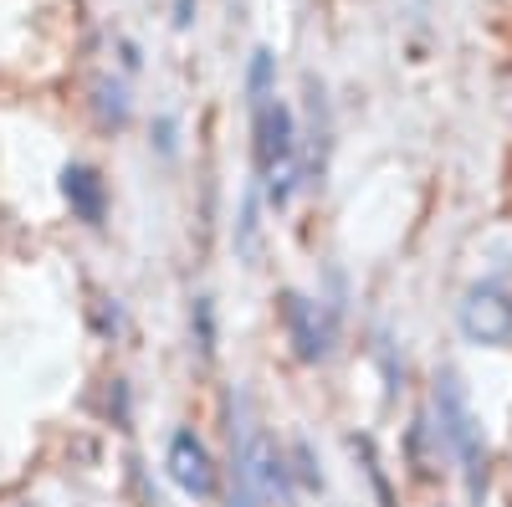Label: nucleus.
Returning <instances> with one entry per match:
<instances>
[{
	"label": "nucleus",
	"mask_w": 512,
	"mask_h": 507,
	"mask_svg": "<svg viewBox=\"0 0 512 507\" xmlns=\"http://www.w3.org/2000/svg\"><path fill=\"white\" fill-rule=\"evenodd\" d=\"M287 492L292 482L277 441L251 415H241L231 426V507H272L287 502Z\"/></svg>",
	"instance_id": "nucleus-1"
},
{
	"label": "nucleus",
	"mask_w": 512,
	"mask_h": 507,
	"mask_svg": "<svg viewBox=\"0 0 512 507\" xmlns=\"http://www.w3.org/2000/svg\"><path fill=\"white\" fill-rule=\"evenodd\" d=\"M251 134H256V180L267 185L272 205H287L297 180H303V144H297V118L272 93L251 103Z\"/></svg>",
	"instance_id": "nucleus-2"
},
{
	"label": "nucleus",
	"mask_w": 512,
	"mask_h": 507,
	"mask_svg": "<svg viewBox=\"0 0 512 507\" xmlns=\"http://www.w3.org/2000/svg\"><path fill=\"white\" fill-rule=\"evenodd\" d=\"M436 415H441L446 446H451L456 461H461L466 492L482 497V487H487V441H482V426H477L472 400H466V390L456 385V374H441V379H436Z\"/></svg>",
	"instance_id": "nucleus-3"
},
{
	"label": "nucleus",
	"mask_w": 512,
	"mask_h": 507,
	"mask_svg": "<svg viewBox=\"0 0 512 507\" xmlns=\"http://www.w3.org/2000/svg\"><path fill=\"white\" fill-rule=\"evenodd\" d=\"M456 323H461V333L472 338V344H482V349L512 344V292H507L502 282H477V287L461 298Z\"/></svg>",
	"instance_id": "nucleus-4"
},
{
	"label": "nucleus",
	"mask_w": 512,
	"mask_h": 507,
	"mask_svg": "<svg viewBox=\"0 0 512 507\" xmlns=\"http://www.w3.org/2000/svg\"><path fill=\"white\" fill-rule=\"evenodd\" d=\"M282 323H287V338H292V354L303 364L328 359V349H333V318L313 298H303V292H282Z\"/></svg>",
	"instance_id": "nucleus-5"
},
{
	"label": "nucleus",
	"mask_w": 512,
	"mask_h": 507,
	"mask_svg": "<svg viewBox=\"0 0 512 507\" xmlns=\"http://www.w3.org/2000/svg\"><path fill=\"white\" fill-rule=\"evenodd\" d=\"M164 467H169V482H175L185 497H210V492H216V461H210V451H205V441L195 431H175V436H169Z\"/></svg>",
	"instance_id": "nucleus-6"
},
{
	"label": "nucleus",
	"mask_w": 512,
	"mask_h": 507,
	"mask_svg": "<svg viewBox=\"0 0 512 507\" xmlns=\"http://www.w3.org/2000/svg\"><path fill=\"white\" fill-rule=\"evenodd\" d=\"M62 195H67L77 221L103 226V216H108V185H103V175L93 164H67L62 169Z\"/></svg>",
	"instance_id": "nucleus-7"
},
{
	"label": "nucleus",
	"mask_w": 512,
	"mask_h": 507,
	"mask_svg": "<svg viewBox=\"0 0 512 507\" xmlns=\"http://www.w3.org/2000/svg\"><path fill=\"white\" fill-rule=\"evenodd\" d=\"M195 328H200V354H210V349H216V344H210V338H216V328H210V298L195 303Z\"/></svg>",
	"instance_id": "nucleus-8"
},
{
	"label": "nucleus",
	"mask_w": 512,
	"mask_h": 507,
	"mask_svg": "<svg viewBox=\"0 0 512 507\" xmlns=\"http://www.w3.org/2000/svg\"><path fill=\"white\" fill-rule=\"evenodd\" d=\"M297 467H303V482H308V487H323V477H318V467H313V456H308V441H297Z\"/></svg>",
	"instance_id": "nucleus-9"
}]
</instances>
